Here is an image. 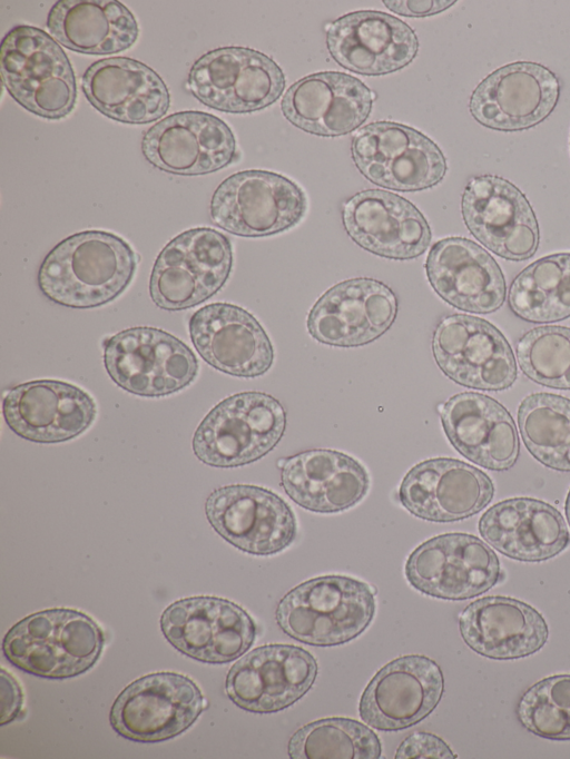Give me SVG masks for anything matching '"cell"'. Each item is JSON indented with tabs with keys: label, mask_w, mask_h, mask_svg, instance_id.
Instances as JSON below:
<instances>
[{
	"label": "cell",
	"mask_w": 570,
	"mask_h": 759,
	"mask_svg": "<svg viewBox=\"0 0 570 759\" xmlns=\"http://www.w3.org/2000/svg\"><path fill=\"white\" fill-rule=\"evenodd\" d=\"M138 259L132 247L114 233H76L45 257L38 270V286L58 305L99 307L124 293L134 278Z\"/></svg>",
	"instance_id": "cell-1"
},
{
	"label": "cell",
	"mask_w": 570,
	"mask_h": 759,
	"mask_svg": "<svg viewBox=\"0 0 570 759\" xmlns=\"http://www.w3.org/2000/svg\"><path fill=\"white\" fill-rule=\"evenodd\" d=\"M375 613L373 589L341 574L309 579L278 602L275 618L291 638L309 645L334 647L352 641Z\"/></svg>",
	"instance_id": "cell-2"
},
{
	"label": "cell",
	"mask_w": 570,
	"mask_h": 759,
	"mask_svg": "<svg viewBox=\"0 0 570 759\" xmlns=\"http://www.w3.org/2000/svg\"><path fill=\"white\" fill-rule=\"evenodd\" d=\"M105 643L87 614L66 608L38 611L6 633L2 652L20 670L47 679H67L89 670Z\"/></svg>",
	"instance_id": "cell-3"
},
{
	"label": "cell",
	"mask_w": 570,
	"mask_h": 759,
	"mask_svg": "<svg viewBox=\"0 0 570 759\" xmlns=\"http://www.w3.org/2000/svg\"><path fill=\"white\" fill-rule=\"evenodd\" d=\"M2 82L24 109L49 120L69 116L77 101L71 62L57 40L43 30L20 24L2 39Z\"/></svg>",
	"instance_id": "cell-4"
},
{
	"label": "cell",
	"mask_w": 570,
	"mask_h": 759,
	"mask_svg": "<svg viewBox=\"0 0 570 759\" xmlns=\"http://www.w3.org/2000/svg\"><path fill=\"white\" fill-rule=\"evenodd\" d=\"M286 428V411L274 396L248 391L216 404L197 426L193 451L213 467H237L269 453Z\"/></svg>",
	"instance_id": "cell-5"
},
{
	"label": "cell",
	"mask_w": 570,
	"mask_h": 759,
	"mask_svg": "<svg viewBox=\"0 0 570 759\" xmlns=\"http://www.w3.org/2000/svg\"><path fill=\"white\" fill-rule=\"evenodd\" d=\"M233 268L229 239L209 227L191 228L174 237L158 254L149 294L165 310L191 308L217 294Z\"/></svg>",
	"instance_id": "cell-6"
},
{
	"label": "cell",
	"mask_w": 570,
	"mask_h": 759,
	"mask_svg": "<svg viewBox=\"0 0 570 759\" xmlns=\"http://www.w3.org/2000/svg\"><path fill=\"white\" fill-rule=\"evenodd\" d=\"M307 210L302 187L284 175L262 169L235 172L212 196L209 215L223 230L240 237H267L301 223Z\"/></svg>",
	"instance_id": "cell-7"
},
{
	"label": "cell",
	"mask_w": 570,
	"mask_h": 759,
	"mask_svg": "<svg viewBox=\"0 0 570 759\" xmlns=\"http://www.w3.org/2000/svg\"><path fill=\"white\" fill-rule=\"evenodd\" d=\"M104 364L120 388L144 397L181 391L198 374L194 352L179 338L156 327L120 331L104 346Z\"/></svg>",
	"instance_id": "cell-8"
},
{
	"label": "cell",
	"mask_w": 570,
	"mask_h": 759,
	"mask_svg": "<svg viewBox=\"0 0 570 759\" xmlns=\"http://www.w3.org/2000/svg\"><path fill=\"white\" fill-rule=\"evenodd\" d=\"M351 154L367 180L396 191L430 189L448 171L444 154L431 138L394 121L362 127L352 140Z\"/></svg>",
	"instance_id": "cell-9"
},
{
	"label": "cell",
	"mask_w": 570,
	"mask_h": 759,
	"mask_svg": "<svg viewBox=\"0 0 570 759\" xmlns=\"http://www.w3.org/2000/svg\"><path fill=\"white\" fill-rule=\"evenodd\" d=\"M281 67L265 53L245 47L210 50L191 66L187 86L208 108L249 114L276 102L285 89Z\"/></svg>",
	"instance_id": "cell-10"
},
{
	"label": "cell",
	"mask_w": 570,
	"mask_h": 759,
	"mask_svg": "<svg viewBox=\"0 0 570 759\" xmlns=\"http://www.w3.org/2000/svg\"><path fill=\"white\" fill-rule=\"evenodd\" d=\"M199 687L177 672H154L129 683L109 713L121 737L144 743L160 742L186 731L204 710Z\"/></svg>",
	"instance_id": "cell-11"
},
{
	"label": "cell",
	"mask_w": 570,
	"mask_h": 759,
	"mask_svg": "<svg viewBox=\"0 0 570 759\" xmlns=\"http://www.w3.org/2000/svg\"><path fill=\"white\" fill-rule=\"evenodd\" d=\"M432 353L445 376L481 391H503L518 377L513 351L502 332L481 317H443L432 337Z\"/></svg>",
	"instance_id": "cell-12"
},
{
	"label": "cell",
	"mask_w": 570,
	"mask_h": 759,
	"mask_svg": "<svg viewBox=\"0 0 570 759\" xmlns=\"http://www.w3.org/2000/svg\"><path fill=\"white\" fill-rule=\"evenodd\" d=\"M404 573L419 592L443 600H468L494 586L501 575L495 552L479 538L444 533L420 544L409 555Z\"/></svg>",
	"instance_id": "cell-13"
},
{
	"label": "cell",
	"mask_w": 570,
	"mask_h": 759,
	"mask_svg": "<svg viewBox=\"0 0 570 759\" xmlns=\"http://www.w3.org/2000/svg\"><path fill=\"white\" fill-rule=\"evenodd\" d=\"M160 629L176 650L210 664L236 660L257 634L253 618L242 607L207 595L173 602L161 614Z\"/></svg>",
	"instance_id": "cell-14"
},
{
	"label": "cell",
	"mask_w": 570,
	"mask_h": 759,
	"mask_svg": "<svg viewBox=\"0 0 570 759\" xmlns=\"http://www.w3.org/2000/svg\"><path fill=\"white\" fill-rule=\"evenodd\" d=\"M210 526L229 544L254 555H273L296 538L297 522L288 503L275 492L252 484L215 489L205 502Z\"/></svg>",
	"instance_id": "cell-15"
},
{
	"label": "cell",
	"mask_w": 570,
	"mask_h": 759,
	"mask_svg": "<svg viewBox=\"0 0 570 759\" xmlns=\"http://www.w3.org/2000/svg\"><path fill=\"white\" fill-rule=\"evenodd\" d=\"M461 213L472 236L507 260L529 259L539 247L534 210L525 195L505 178H471L462 194Z\"/></svg>",
	"instance_id": "cell-16"
},
{
	"label": "cell",
	"mask_w": 570,
	"mask_h": 759,
	"mask_svg": "<svg viewBox=\"0 0 570 759\" xmlns=\"http://www.w3.org/2000/svg\"><path fill=\"white\" fill-rule=\"evenodd\" d=\"M397 297L385 283L370 277L340 282L323 293L306 317L308 334L335 347L367 345L393 325Z\"/></svg>",
	"instance_id": "cell-17"
},
{
	"label": "cell",
	"mask_w": 570,
	"mask_h": 759,
	"mask_svg": "<svg viewBox=\"0 0 570 759\" xmlns=\"http://www.w3.org/2000/svg\"><path fill=\"white\" fill-rule=\"evenodd\" d=\"M559 97L554 72L538 62L517 61L495 69L475 87L469 110L485 128L522 131L546 120Z\"/></svg>",
	"instance_id": "cell-18"
},
{
	"label": "cell",
	"mask_w": 570,
	"mask_h": 759,
	"mask_svg": "<svg viewBox=\"0 0 570 759\" xmlns=\"http://www.w3.org/2000/svg\"><path fill=\"white\" fill-rule=\"evenodd\" d=\"M317 661L293 644H265L243 655L229 669L225 691L240 709L255 713L284 710L312 688Z\"/></svg>",
	"instance_id": "cell-19"
},
{
	"label": "cell",
	"mask_w": 570,
	"mask_h": 759,
	"mask_svg": "<svg viewBox=\"0 0 570 759\" xmlns=\"http://www.w3.org/2000/svg\"><path fill=\"white\" fill-rule=\"evenodd\" d=\"M146 160L178 176L218 171L237 158L235 136L220 118L203 111H180L151 126L141 140Z\"/></svg>",
	"instance_id": "cell-20"
},
{
	"label": "cell",
	"mask_w": 570,
	"mask_h": 759,
	"mask_svg": "<svg viewBox=\"0 0 570 759\" xmlns=\"http://www.w3.org/2000/svg\"><path fill=\"white\" fill-rule=\"evenodd\" d=\"M444 678L438 663L422 654L399 657L382 667L364 689L361 719L382 731L410 728L439 704Z\"/></svg>",
	"instance_id": "cell-21"
},
{
	"label": "cell",
	"mask_w": 570,
	"mask_h": 759,
	"mask_svg": "<svg viewBox=\"0 0 570 759\" xmlns=\"http://www.w3.org/2000/svg\"><path fill=\"white\" fill-rule=\"evenodd\" d=\"M6 424L18 436L39 444L72 440L94 423L97 405L79 386L36 379L10 388L2 401Z\"/></svg>",
	"instance_id": "cell-22"
},
{
	"label": "cell",
	"mask_w": 570,
	"mask_h": 759,
	"mask_svg": "<svg viewBox=\"0 0 570 759\" xmlns=\"http://www.w3.org/2000/svg\"><path fill=\"white\" fill-rule=\"evenodd\" d=\"M342 223L356 245L392 260L417 258L432 239L430 225L419 208L383 189H365L346 199Z\"/></svg>",
	"instance_id": "cell-23"
},
{
	"label": "cell",
	"mask_w": 570,
	"mask_h": 759,
	"mask_svg": "<svg viewBox=\"0 0 570 759\" xmlns=\"http://www.w3.org/2000/svg\"><path fill=\"white\" fill-rule=\"evenodd\" d=\"M494 485L483 471L450 457L415 464L399 489L401 504L414 516L436 523L468 519L492 500Z\"/></svg>",
	"instance_id": "cell-24"
},
{
	"label": "cell",
	"mask_w": 570,
	"mask_h": 759,
	"mask_svg": "<svg viewBox=\"0 0 570 759\" xmlns=\"http://www.w3.org/2000/svg\"><path fill=\"white\" fill-rule=\"evenodd\" d=\"M326 47L336 63L363 76H384L405 68L419 40L403 20L376 10L346 13L326 28Z\"/></svg>",
	"instance_id": "cell-25"
},
{
	"label": "cell",
	"mask_w": 570,
	"mask_h": 759,
	"mask_svg": "<svg viewBox=\"0 0 570 759\" xmlns=\"http://www.w3.org/2000/svg\"><path fill=\"white\" fill-rule=\"evenodd\" d=\"M188 328L197 353L219 372L253 378L264 375L274 363V347L266 331L238 305H206L193 314Z\"/></svg>",
	"instance_id": "cell-26"
},
{
	"label": "cell",
	"mask_w": 570,
	"mask_h": 759,
	"mask_svg": "<svg viewBox=\"0 0 570 759\" xmlns=\"http://www.w3.org/2000/svg\"><path fill=\"white\" fill-rule=\"evenodd\" d=\"M424 267L433 290L456 309L491 314L507 298L505 278L497 260L465 237H445L434 243Z\"/></svg>",
	"instance_id": "cell-27"
},
{
	"label": "cell",
	"mask_w": 570,
	"mask_h": 759,
	"mask_svg": "<svg viewBox=\"0 0 570 759\" xmlns=\"http://www.w3.org/2000/svg\"><path fill=\"white\" fill-rule=\"evenodd\" d=\"M374 92L358 78L322 71L294 82L281 101L283 116L296 128L320 137L345 136L368 118Z\"/></svg>",
	"instance_id": "cell-28"
},
{
	"label": "cell",
	"mask_w": 570,
	"mask_h": 759,
	"mask_svg": "<svg viewBox=\"0 0 570 759\" xmlns=\"http://www.w3.org/2000/svg\"><path fill=\"white\" fill-rule=\"evenodd\" d=\"M440 416L448 440L469 461L492 471L515 464L520 453L517 426L497 400L462 392L442 405Z\"/></svg>",
	"instance_id": "cell-29"
},
{
	"label": "cell",
	"mask_w": 570,
	"mask_h": 759,
	"mask_svg": "<svg viewBox=\"0 0 570 759\" xmlns=\"http://www.w3.org/2000/svg\"><path fill=\"white\" fill-rule=\"evenodd\" d=\"M81 88L94 108L122 124L156 121L170 106L169 90L159 75L128 57L94 62L82 76Z\"/></svg>",
	"instance_id": "cell-30"
},
{
	"label": "cell",
	"mask_w": 570,
	"mask_h": 759,
	"mask_svg": "<svg viewBox=\"0 0 570 759\" xmlns=\"http://www.w3.org/2000/svg\"><path fill=\"white\" fill-rule=\"evenodd\" d=\"M281 485L303 509L330 514L362 501L370 489V476L365 466L346 453L313 448L286 459Z\"/></svg>",
	"instance_id": "cell-31"
},
{
	"label": "cell",
	"mask_w": 570,
	"mask_h": 759,
	"mask_svg": "<svg viewBox=\"0 0 570 759\" xmlns=\"http://www.w3.org/2000/svg\"><path fill=\"white\" fill-rule=\"evenodd\" d=\"M459 629L470 649L497 660L531 655L549 635L547 622L537 609L501 595L484 597L465 607Z\"/></svg>",
	"instance_id": "cell-32"
},
{
	"label": "cell",
	"mask_w": 570,
	"mask_h": 759,
	"mask_svg": "<svg viewBox=\"0 0 570 759\" xmlns=\"http://www.w3.org/2000/svg\"><path fill=\"white\" fill-rule=\"evenodd\" d=\"M479 532L503 555L524 562L549 560L570 541L561 513L532 497H512L494 504L481 516Z\"/></svg>",
	"instance_id": "cell-33"
},
{
	"label": "cell",
	"mask_w": 570,
	"mask_h": 759,
	"mask_svg": "<svg viewBox=\"0 0 570 759\" xmlns=\"http://www.w3.org/2000/svg\"><path fill=\"white\" fill-rule=\"evenodd\" d=\"M47 28L69 50L98 56L129 49L139 33L131 11L114 0H60L48 13Z\"/></svg>",
	"instance_id": "cell-34"
},
{
	"label": "cell",
	"mask_w": 570,
	"mask_h": 759,
	"mask_svg": "<svg viewBox=\"0 0 570 759\" xmlns=\"http://www.w3.org/2000/svg\"><path fill=\"white\" fill-rule=\"evenodd\" d=\"M508 303L529 323H556L570 317V253L541 257L512 280Z\"/></svg>",
	"instance_id": "cell-35"
},
{
	"label": "cell",
	"mask_w": 570,
	"mask_h": 759,
	"mask_svg": "<svg viewBox=\"0 0 570 759\" xmlns=\"http://www.w3.org/2000/svg\"><path fill=\"white\" fill-rule=\"evenodd\" d=\"M518 425L530 454L556 471L570 472V400L532 393L518 408Z\"/></svg>",
	"instance_id": "cell-36"
},
{
	"label": "cell",
	"mask_w": 570,
	"mask_h": 759,
	"mask_svg": "<svg viewBox=\"0 0 570 759\" xmlns=\"http://www.w3.org/2000/svg\"><path fill=\"white\" fill-rule=\"evenodd\" d=\"M292 759H379L376 733L357 720L331 717L299 728L288 741Z\"/></svg>",
	"instance_id": "cell-37"
},
{
	"label": "cell",
	"mask_w": 570,
	"mask_h": 759,
	"mask_svg": "<svg viewBox=\"0 0 570 759\" xmlns=\"http://www.w3.org/2000/svg\"><path fill=\"white\" fill-rule=\"evenodd\" d=\"M517 359L537 384L570 390V327L543 325L525 332L517 343Z\"/></svg>",
	"instance_id": "cell-38"
},
{
	"label": "cell",
	"mask_w": 570,
	"mask_h": 759,
	"mask_svg": "<svg viewBox=\"0 0 570 759\" xmlns=\"http://www.w3.org/2000/svg\"><path fill=\"white\" fill-rule=\"evenodd\" d=\"M517 714L535 736L570 740V674L544 678L520 698Z\"/></svg>",
	"instance_id": "cell-39"
},
{
	"label": "cell",
	"mask_w": 570,
	"mask_h": 759,
	"mask_svg": "<svg viewBox=\"0 0 570 759\" xmlns=\"http://www.w3.org/2000/svg\"><path fill=\"white\" fill-rule=\"evenodd\" d=\"M394 757L396 759L456 758L444 740L424 731L412 733L405 738L399 746Z\"/></svg>",
	"instance_id": "cell-40"
},
{
	"label": "cell",
	"mask_w": 570,
	"mask_h": 759,
	"mask_svg": "<svg viewBox=\"0 0 570 759\" xmlns=\"http://www.w3.org/2000/svg\"><path fill=\"white\" fill-rule=\"evenodd\" d=\"M385 7L403 17H430L441 13L452 7L455 1L451 0H385L383 1Z\"/></svg>",
	"instance_id": "cell-41"
},
{
	"label": "cell",
	"mask_w": 570,
	"mask_h": 759,
	"mask_svg": "<svg viewBox=\"0 0 570 759\" xmlns=\"http://www.w3.org/2000/svg\"><path fill=\"white\" fill-rule=\"evenodd\" d=\"M23 703V696L17 679L4 669L1 670V726L14 720Z\"/></svg>",
	"instance_id": "cell-42"
},
{
	"label": "cell",
	"mask_w": 570,
	"mask_h": 759,
	"mask_svg": "<svg viewBox=\"0 0 570 759\" xmlns=\"http://www.w3.org/2000/svg\"><path fill=\"white\" fill-rule=\"evenodd\" d=\"M564 511H566L567 521L570 525V491H569L567 500H566Z\"/></svg>",
	"instance_id": "cell-43"
},
{
	"label": "cell",
	"mask_w": 570,
	"mask_h": 759,
	"mask_svg": "<svg viewBox=\"0 0 570 759\" xmlns=\"http://www.w3.org/2000/svg\"><path fill=\"white\" fill-rule=\"evenodd\" d=\"M569 145H570V141H569Z\"/></svg>",
	"instance_id": "cell-44"
}]
</instances>
